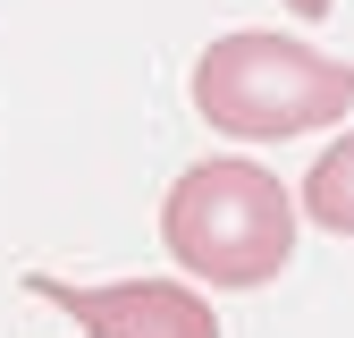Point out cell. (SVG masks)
Returning a JSON list of instances; mask_svg holds the SVG:
<instances>
[{"instance_id": "cell-1", "label": "cell", "mask_w": 354, "mask_h": 338, "mask_svg": "<svg viewBox=\"0 0 354 338\" xmlns=\"http://www.w3.org/2000/svg\"><path fill=\"white\" fill-rule=\"evenodd\" d=\"M194 110L219 136L245 144H287L304 127H329L354 110V60L313 51L304 34H261L236 26L194 60Z\"/></svg>"}, {"instance_id": "cell-2", "label": "cell", "mask_w": 354, "mask_h": 338, "mask_svg": "<svg viewBox=\"0 0 354 338\" xmlns=\"http://www.w3.org/2000/svg\"><path fill=\"white\" fill-rule=\"evenodd\" d=\"M160 237L203 287H261L295 254V203L253 161H194L160 203Z\"/></svg>"}, {"instance_id": "cell-3", "label": "cell", "mask_w": 354, "mask_h": 338, "mask_svg": "<svg viewBox=\"0 0 354 338\" xmlns=\"http://www.w3.org/2000/svg\"><path fill=\"white\" fill-rule=\"evenodd\" d=\"M42 305H68L84 338H219V313L177 279H110V287H68V279H34Z\"/></svg>"}, {"instance_id": "cell-4", "label": "cell", "mask_w": 354, "mask_h": 338, "mask_svg": "<svg viewBox=\"0 0 354 338\" xmlns=\"http://www.w3.org/2000/svg\"><path fill=\"white\" fill-rule=\"evenodd\" d=\"M304 211H313L329 237H354V136H337V144L313 161V178H304Z\"/></svg>"}, {"instance_id": "cell-5", "label": "cell", "mask_w": 354, "mask_h": 338, "mask_svg": "<svg viewBox=\"0 0 354 338\" xmlns=\"http://www.w3.org/2000/svg\"><path fill=\"white\" fill-rule=\"evenodd\" d=\"M287 9H295V17H329V0H287Z\"/></svg>"}]
</instances>
